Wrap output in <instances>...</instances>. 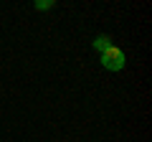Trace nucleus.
<instances>
[{"instance_id":"f257e3e1","label":"nucleus","mask_w":152,"mask_h":142,"mask_svg":"<svg viewBox=\"0 0 152 142\" xmlns=\"http://www.w3.org/2000/svg\"><path fill=\"white\" fill-rule=\"evenodd\" d=\"M102 66H104V69H109V71H119V69H124V53H122L117 46L107 48V51L102 53Z\"/></svg>"},{"instance_id":"f03ea898","label":"nucleus","mask_w":152,"mask_h":142,"mask_svg":"<svg viewBox=\"0 0 152 142\" xmlns=\"http://www.w3.org/2000/svg\"><path fill=\"white\" fill-rule=\"evenodd\" d=\"M112 38H109V36H96V38H94V48L99 51V53H104V51L107 48H112Z\"/></svg>"},{"instance_id":"7ed1b4c3","label":"nucleus","mask_w":152,"mask_h":142,"mask_svg":"<svg viewBox=\"0 0 152 142\" xmlns=\"http://www.w3.org/2000/svg\"><path fill=\"white\" fill-rule=\"evenodd\" d=\"M53 8V0H36V10H48Z\"/></svg>"}]
</instances>
